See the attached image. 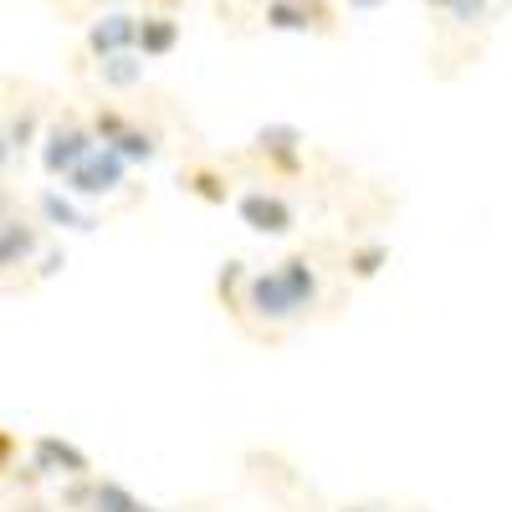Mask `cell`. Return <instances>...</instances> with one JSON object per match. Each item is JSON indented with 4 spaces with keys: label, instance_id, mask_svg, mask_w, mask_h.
<instances>
[{
    "label": "cell",
    "instance_id": "obj_1",
    "mask_svg": "<svg viewBox=\"0 0 512 512\" xmlns=\"http://www.w3.org/2000/svg\"><path fill=\"white\" fill-rule=\"evenodd\" d=\"M236 318H256L262 328H287V323L303 318V313H297V303H292V287H287L282 267H262V272L246 277Z\"/></svg>",
    "mask_w": 512,
    "mask_h": 512
},
{
    "label": "cell",
    "instance_id": "obj_2",
    "mask_svg": "<svg viewBox=\"0 0 512 512\" xmlns=\"http://www.w3.org/2000/svg\"><path fill=\"white\" fill-rule=\"evenodd\" d=\"M303 149H308V139L297 123H262L251 134V159H262L272 180H303V169H308Z\"/></svg>",
    "mask_w": 512,
    "mask_h": 512
},
{
    "label": "cell",
    "instance_id": "obj_3",
    "mask_svg": "<svg viewBox=\"0 0 512 512\" xmlns=\"http://www.w3.org/2000/svg\"><path fill=\"white\" fill-rule=\"evenodd\" d=\"M231 205H236L241 226L256 231V236H292V231H297V205H292L282 190H272V185H251V190H241Z\"/></svg>",
    "mask_w": 512,
    "mask_h": 512
},
{
    "label": "cell",
    "instance_id": "obj_4",
    "mask_svg": "<svg viewBox=\"0 0 512 512\" xmlns=\"http://www.w3.org/2000/svg\"><path fill=\"white\" fill-rule=\"evenodd\" d=\"M98 149V134H93V123H77V118H62L47 128V139H41V169L57 180H67L72 169L82 164Z\"/></svg>",
    "mask_w": 512,
    "mask_h": 512
},
{
    "label": "cell",
    "instance_id": "obj_5",
    "mask_svg": "<svg viewBox=\"0 0 512 512\" xmlns=\"http://www.w3.org/2000/svg\"><path fill=\"white\" fill-rule=\"evenodd\" d=\"M262 26L267 31H318V36H333L338 31V6H333V0H267V6H262Z\"/></svg>",
    "mask_w": 512,
    "mask_h": 512
},
{
    "label": "cell",
    "instance_id": "obj_6",
    "mask_svg": "<svg viewBox=\"0 0 512 512\" xmlns=\"http://www.w3.org/2000/svg\"><path fill=\"white\" fill-rule=\"evenodd\" d=\"M128 180V159L108 144H98L88 159H82L72 175H67V195H82V200H98V195H113L118 185Z\"/></svg>",
    "mask_w": 512,
    "mask_h": 512
},
{
    "label": "cell",
    "instance_id": "obj_7",
    "mask_svg": "<svg viewBox=\"0 0 512 512\" xmlns=\"http://www.w3.org/2000/svg\"><path fill=\"white\" fill-rule=\"evenodd\" d=\"M31 472L77 482V477H93V461H88V451H82V446H72L62 436H36L31 441Z\"/></svg>",
    "mask_w": 512,
    "mask_h": 512
},
{
    "label": "cell",
    "instance_id": "obj_8",
    "mask_svg": "<svg viewBox=\"0 0 512 512\" xmlns=\"http://www.w3.org/2000/svg\"><path fill=\"white\" fill-rule=\"evenodd\" d=\"M88 52L98 62L108 57H123V52H139V16H123V11H108L88 26Z\"/></svg>",
    "mask_w": 512,
    "mask_h": 512
},
{
    "label": "cell",
    "instance_id": "obj_9",
    "mask_svg": "<svg viewBox=\"0 0 512 512\" xmlns=\"http://www.w3.org/2000/svg\"><path fill=\"white\" fill-rule=\"evenodd\" d=\"M277 267H282V277H287V287H292V303H297V313L308 318V313L323 303V277H318L313 251H287Z\"/></svg>",
    "mask_w": 512,
    "mask_h": 512
},
{
    "label": "cell",
    "instance_id": "obj_10",
    "mask_svg": "<svg viewBox=\"0 0 512 512\" xmlns=\"http://www.w3.org/2000/svg\"><path fill=\"white\" fill-rule=\"evenodd\" d=\"M180 190H185V195H195L200 205H226V200H236L231 175H226L221 164H205V159L180 164Z\"/></svg>",
    "mask_w": 512,
    "mask_h": 512
},
{
    "label": "cell",
    "instance_id": "obj_11",
    "mask_svg": "<svg viewBox=\"0 0 512 512\" xmlns=\"http://www.w3.org/2000/svg\"><path fill=\"white\" fill-rule=\"evenodd\" d=\"M175 47H180V21H175V11L139 16V57H144V62H164Z\"/></svg>",
    "mask_w": 512,
    "mask_h": 512
},
{
    "label": "cell",
    "instance_id": "obj_12",
    "mask_svg": "<svg viewBox=\"0 0 512 512\" xmlns=\"http://www.w3.org/2000/svg\"><path fill=\"white\" fill-rule=\"evenodd\" d=\"M36 246H41V236H36L31 221H21V216H6V221H0V267H21V262H31Z\"/></svg>",
    "mask_w": 512,
    "mask_h": 512
},
{
    "label": "cell",
    "instance_id": "obj_13",
    "mask_svg": "<svg viewBox=\"0 0 512 512\" xmlns=\"http://www.w3.org/2000/svg\"><path fill=\"white\" fill-rule=\"evenodd\" d=\"M384 267H390V241H354L344 251V277L349 282H374Z\"/></svg>",
    "mask_w": 512,
    "mask_h": 512
},
{
    "label": "cell",
    "instance_id": "obj_14",
    "mask_svg": "<svg viewBox=\"0 0 512 512\" xmlns=\"http://www.w3.org/2000/svg\"><path fill=\"white\" fill-rule=\"evenodd\" d=\"M36 210H41V221H47V226H62V231H93L98 226L88 210H77L62 190H41L36 195Z\"/></svg>",
    "mask_w": 512,
    "mask_h": 512
},
{
    "label": "cell",
    "instance_id": "obj_15",
    "mask_svg": "<svg viewBox=\"0 0 512 512\" xmlns=\"http://www.w3.org/2000/svg\"><path fill=\"white\" fill-rule=\"evenodd\" d=\"M108 149H118L128 164H149V159L159 154V134H154V128H144V123H128V128H123V139L108 144Z\"/></svg>",
    "mask_w": 512,
    "mask_h": 512
},
{
    "label": "cell",
    "instance_id": "obj_16",
    "mask_svg": "<svg viewBox=\"0 0 512 512\" xmlns=\"http://www.w3.org/2000/svg\"><path fill=\"white\" fill-rule=\"evenodd\" d=\"M93 512H159V507L139 502L123 482H98V487H93Z\"/></svg>",
    "mask_w": 512,
    "mask_h": 512
},
{
    "label": "cell",
    "instance_id": "obj_17",
    "mask_svg": "<svg viewBox=\"0 0 512 512\" xmlns=\"http://www.w3.org/2000/svg\"><path fill=\"white\" fill-rule=\"evenodd\" d=\"M98 77H103V88H134V82L144 77V57L139 52L108 57V62H98Z\"/></svg>",
    "mask_w": 512,
    "mask_h": 512
},
{
    "label": "cell",
    "instance_id": "obj_18",
    "mask_svg": "<svg viewBox=\"0 0 512 512\" xmlns=\"http://www.w3.org/2000/svg\"><path fill=\"white\" fill-rule=\"evenodd\" d=\"M246 277H251V272H246V262H236V256H231V262L221 267V277H216V297H221L231 313L241 308V287H246Z\"/></svg>",
    "mask_w": 512,
    "mask_h": 512
},
{
    "label": "cell",
    "instance_id": "obj_19",
    "mask_svg": "<svg viewBox=\"0 0 512 512\" xmlns=\"http://www.w3.org/2000/svg\"><path fill=\"white\" fill-rule=\"evenodd\" d=\"M128 123H134V118H128V113H118V108H108V103H103V108L93 113V134H98V144H118Z\"/></svg>",
    "mask_w": 512,
    "mask_h": 512
},
{
    "label": "cell",
    "instance_id": "obj_20",
    "mask_svg": "<svg viewBox=\"0 0 512 512\" xmlns=\"http://www.w3.org/2000/svg\"><path fill=\"white\" fill-rule=\"evenodd\" d=\"M487 11H492V0H456V6L446 11L456 26H482L487 21Z\"/></svg>",
    "mask_w": 512,
    "mask_h": 512
},
{
    "label": "cell",
    "instance_id": "obj_21",
    "mask_svg": "<svg viewBox=\"0 0 512 512\" xmlns=\"http://www.w3.org/2000/svg\"><path fill=\"white\" fill-rule=\"evenodd\" d=\"M36 139V113H26V118H16V128H11V149H26Z\"/></svg>",
    "mask_w": 512,
    "mask_h": 512
},
{
    "label": "cell",
    "instance_id": "obj_22",
    "mask_svg": "<svg viewBox=\"0 0 512 512\" xmlns=\"http://www.w3.org/2000/svg\"><path fill=\"white\" fill-rule=\"evenodd\" d=\"M11 456H16V441H11L6 431H0V472H6V466H11Z\"/></svg>",
    "mask_w": 512,
    "mask_h": 512
},
{
    "label": "cell",
    "instance_id": "obj_23",
    "mask_svg": "<svg viewBox=\"0 0 512 512\" xmlns=\"http://www.w3.org/2000/svg\"><path fill=\"white\" fill-rule=\"evenodd\" d=\"M154 11H175V6H185V0H149Z\"/></svg>",
    "mask_w": 512,
    "mask_h": 512
},
{
    "label": "cell",
    "instance_id": "obj_24",
    "mask_svg": "<svg viewBox=\"0 0 512 512\" xmlns=\"http://www.w3.org/2000/svg\"><path fill=\"white\" fill-rule=\"evenodd\" d=\"M425 6H431V11H441V16H446V11L456 6V0H425Z\"/></svg>",
    "mask_w": 512,
    "mask_h": 512
},
{
    "label": "cell",
    "instance_id": "obj_25",
    "mask_svg": "<svg viewBox=\"0 0 512 512\" xmlns=\"http://www.w3.org/2000/svg\"><path fill=\"white\" fill-rule=\"evenodd\" d=\"M379 0H349V11H374Z\"/></svg>",
    "mask_w": 512,
    "mask_h": 512
},
{
    "label": "cell",
    "instance_id": "obj_26",
    "mask_svg": "<svg viewBox=\"0 0 512 512\" xmlns=\"http://www.w3.org/2000/svg\"><path fill=\"white\" fill-rule=\"evenodd\" d=\"M6 154H11V139H6V134H0V159H6Z\"/></svg>",
    "mask_w": 512,
    "mask_h": 512
},
{
    "label": "cell",
    "instance_id": "obj_27",
    "mask_svg": "<svg viewBox=\"0 0 512 512\" xmlns=\"http://www.w3.org/2000/svg\"><path fill=\"white\" fill-rule=\"evenodd\" d=\"M338 512H369V507H338Z\"/></svg>",
    "mask_w": 512,
    "mask_h": 512
},
{
    "label": "cell",
    "instance_id": "obj_28",
    "mask_svg": "<svg viewBox=\"0 0 512 512\" xmlns=\"http://www.w3.org/2000/svg\"><path fill=\"white\" fill-rule=\"evenodd\" d=\"M262 6H267V0H262Z\"/></svg>",
    "mask_w": 512,
    "mask_h": 512
}]
</instances>
